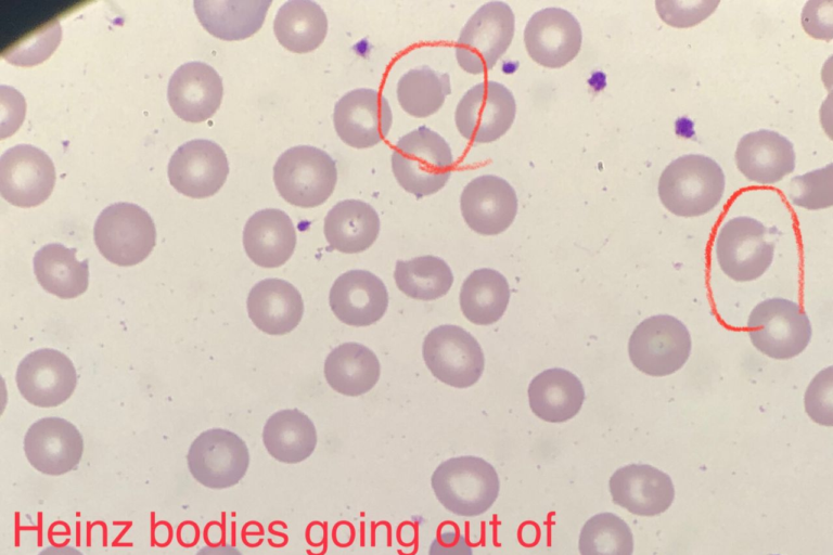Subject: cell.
<instances>
[{
  "mask_svg": "<svg viewBox=\"0 0 833 555\" xmlns=\"http://www.w3.org/2000/svg\"><path fill=\"white\" fill-rule=\"evenodd\" d=\"M658 196L664 207L679 217H699L721 201L725 175L712 158L688 154L674 159L658 180Z\"/></svg>",
  "mask_w": 833,
  "mask_h": 555,
  "instance_id": "1",
  "label": "cell"
},
{
  "mask_svg": "<svg viewBox=\"0 0 833 555\" xmlns=\"http://www.w3.org/2000/svg\"><path fill=\"white\" fill-rule=\"evenodd\" d=\"M390 162L398 184L422 198L446 185L454 160L447 141L428 127L420 126L396 142Z\"/></svg>",
  "mask_w": 833,
  "mask_h": 555,
  "instance_id": "2",
  "label": "cell"
},
{
  "mask_svg": "<svg viewBox=\"0 0 833 555\" xmlns=\"http://www.w3.org/2000/svg\"><path fill=\"white\" fill-rule=\"evenodd\" d=\"M438 501L449 512L473 517L488 511L499 494L495 467L482 457H451L437 466L431 478Z\"/></svg>",
  "mask_w": 833,
  "mask_h": 555,
  "instance_id": "3",
  "label": "cell"
},
{
  "mask_svg": "<svg viewBox=\"0 0 833 555\" xmlns=\"http://www.w3.org/2000/svg\"><path fill=\"white\" fill-rule=\"evenodd\" d=\"M273 182L289 204L312 208L325 203L337 182L334 159L311 145H297L283 152L273 166Z\"/></svg>",
  "mask_w": 833,
  "mask_h": 555,
  "instance_id": "4",
  "label": "cell"
},
{
  "mask_svg": "<svg viewBox=\"0 0 833 555\" xmlns=\"http://www.w3.org/2000/svg\"><path fill=\"white\" fill-rule=\"evenodd\" d=\"M515 31V16L509 4L490 1L469 18L457 40L456 59L466 73L490 70L510 47Z\"/></svg>",
  "mask_w": 833,
  "mask_h": 555,
  "instance_id": "5",
  "label": "cell"
},
{
  "mask_svg": "<svg viewBox=\"0 0 833 555\" xmlns=\"http://www.w3.org/2000/svg\"><path fill=\"white\" fill-rule=\"evenodd\" d=\"M93 236L105 259L121 267L143 261L156 242L151 216L132 203H115L99 215Z\"/></svg>",
  "mask_w": 833,
  "mask_h": 555,
  "instance_id": "6",
  "label": "cell"
},
{
  "mask_svg": "<svg viewBox=\"0 0 833 555\" xmlns=\"http://www.w3.org/2000/svg\"><path fill=\"white\" fill-rule=\"evenodd\" d=\"M748 336L760 352L777 360L798 356L808 346L812 330L802 307L790 299H766L752 310Z\"/></svg>",
  "mask_w": 833,
  "mask_h": 555,
  "instance_id": "7",
  "label": "cell"
},
{
  "mask_svg": "<svg viewBox=\"0 0 833 555\" xmlns=\"http://www.w3.org/2000/svg\"><path fill=\"white\" fill-rule=\"evenodd\" d=\"M692 348L687 326L677 318L657 314L637 325L628 341L632 364L642 373L667 376L680 370Z\"/></svg>",
  "mask_w": 833,
  "mask_h": 555,
  "instance_id": "8",
  "label": "cell"
},
{
  "mask_svg": "<svg viewBox=\"0 0 833 555\" xmlns=\"http://www.w3.org/2000/svg\"><path fill=\"white\" fill-rule=\"evenodd\" d=\"M715 253L722 272L735 282L761 276L770 267L774 245L767 240V229L751 217L730 219L719 229Z\"/></svg>",
  "mask_w": 833,
  "mask_h": 555,
  "instance_id": "9",
  "label": "cell"
},
{
  "mask_svg": "<svg viewBox=\"0 0 833 555\" xmlns=\"http://www.w3.org/2000/svg\"><path fill=\"white\" fill-rule=\"evenodd\" d=\"M423 358L438 380L456 387L474 385L483 374L485 360L477 340L457 325H439L423 341Z\"/></svg>",
  "mask_w": 833,
  "mask_h": 555,
  "instance_id": "10",
  "label": "cell"
},
{
  "mask_svg": "<svg viewBox=\"0 0 833 555\" xmlns=\"http://www.w3.org/2000/svg\"><path fill=\"white\" fill-rule=\"evenodd\" d=\"M516 102L502 83L486 80L469 89L459 101L454 121L460 134L475 143H490L513 125Z\"/></svg>",
  "mask_w": 833,
  "mask_h": 555,
  "instance_id": "11",
  "label": "cell"
},
{
  "mask_svg": "<svg viewBox=\"0 0 833 555\" xmlns=\"http://www.w3.org/2000/svg\"><path fill=\"white\" fill-rule=\"evenodd\" d=\"M191 475L210 489L235 486L246 474L249 453L236 434L221 428L203 431L191 443L187 455Z\"/></svg>",
  "mask_w": 833,
  "mask_h": 555,
  "instance_id": "12",
  "label": "cell"
},
{
  "mask_svg": "<svg viewBox=\"0 0 833 555\" xmlns=\"http://www.w3.org/2000/svg\"><path fill=\"white\" fill-rule=\"evenodd\" d=\"M55 168L50 157L30 144H17L0 157V194L17 207H35L51 195Z\"/></svg>",
  "mask_w": 833,
  "mask_h": 555,
  "instance_id": "13",
  "label": "cell"
},
{
  "mask_svg": "<svg viewBox=\"0 0 833 555\" xmlns=\"http://www.w3.org/2000/svg\"><path fill=\"white\" fill-rule=\"evenodd\" d=\"M392 121L388 101L374 89L351 90L334 106L335 131L344 143L355 149H369L382 142Z\"/></svg>",
  "mask_w": 833,
  "mask_h": 555,
  "instance_id": "14",
  "label": "cell"
},
{
  "mask_svg": "<svg viewBox=\"0 0 833 555\" xmlns=\"http://www.w3.org/2000/svg\"><path fill=\"white\" fill-rule=\"evenodd\" d=\"M229 164L223 150L206 139L185 142L177 149L168 164L170 184L192 198L215 195L225 184Z\"/></svg>",
  "mask_w": 833,
  "mask_h": 555,
  "instance_id": "15",
  "label": "cell"
},
{
  "mask_svg": "<svg viewBox=\"0 0 833 555\" xmlns=\"http://www.w3.org/2000/svg\"><path fill=\"white\" fill-rule=\"evenodd\" d=\"M582 31L577 18L562 8H544L534 13L524 29L528 55L547 68H560L579 53Z\"/></svg>",
  "mask_w": 833,
  "mask_h": 555,
  "instance_id": "16",
  "label": "cell"
},
{
  "mask_svg": "<svg viewBox=\"0 0 833 555\" xmlns=\"http://www.w3.org/2000/svg\"><path fill=\"white\" fill-rule=\"evenodd\" d=\"M16 384L29 403L52 408L72 396L77 374L67 356L55 349L43 348L30 352L20 362Z\"/></svg>",
  "mask_w": 833,
  "mask_h": 555,
  "instance_id": "17",
  "label": "cell"
},
{
  "mask_svg": "<svg viewBox=\"0 0 833 555\" xmlns=\"http://www.w3.org/2000/svg\"><path fill=\"white\" fill-rule=\"evenodd\" d=\"M517 196L512 185L501 177L483 175L471 180L460 196L465 223L482 235L505 231L517 214Z\"/></svg>",
  "mask_w": 833,
  "mask_h": 555,
  "instance_id": "18",
  "label": "cell"
},
{
  "mask_svg": "<svg viewBox=\"0 0 833 555\" xmlns=\"http://www.w3.org/2000/svg\"><path fill=\"white\" fill-rule=\"evenodd\" d=\"M24 451L38 472L60 476L80 462L84 439L75 425L61 417H43L35 422L24 438Z\"/></svg>",
  "mask_w": 833,
  "mask_h": 555,
  "instance_id": "19",
  "label": "cell"
},
{
  "mask_svg": "<svg viewBox=\"0 0 833 555\" xmlns=\"http://www.w3.org/2000/svg\"><path fill=\"white\" fill-rule=\"evenodd\" d=\"M222 79L208 64L189 62L171 75L167 98L174 113L184 121L209 119L221 104Z\"/></svg>",
  "mask_w": 833,
  "mask_h": 555,
  "instance_id": "20",
  "label": "cell"
},
{
  "mask_svg": "<svg viewBox=\"0 0 833 555\" xmlns=\"http://www.w3.org/2000/svg\"><path fill=\"white\" fill-rule=\"evenodd\" d=\"M613 502L639 516H655L671 505L675 488L671 478L648 464H629L610 478Z\"/></svg>",
  "mask_w": 833,
  "mask_h": 555,
  "instance_id": "21",
  "label": "cell"
},
{
  "mask_svg": "<svg viewBox=\"0 0 833 555\" xmlns=\"http://www.w3.org/2000/svg\"><path fill=\"white\" fill-rule=\"evenodd\" d=\"M330 308L339 321L351 326H368L386 312L388 293L380 278L367 270H350L339 275L329 295Z\"/></svg>",
  "mask_w": 833,
  "mask_h": 555,
  "instance_id": "22",
  "label": "cell"
},
{
  "mask_svg": "<svg viewBox=\"0 0 833 555\" xmlns=\"http://www.w3.org/2000/svg\"><path fill=\"white\" fill-rule=\"evenodd\" d=\"M735 164L752 182L769 185L780 182L795 168L792 142L767 129L743 135L735 150Z\"/></svg>",
  "mask_w": 833,
  "mask_h": 555,
  "instance_id": "23",
  "label": "cell"
},
{
  "mask_svg": "<svg viewBox=\"0 0 833 555\" xmlns=\"http://www.w3.org/2000/svg\"><path fill=\"white\" fill-rule=\"evenodd\" d=\"M243 246L255 264L262 268L281 267L295 250V227L283 210H258L245 223Z\"/></svg>",
  "mask_w": 833,
  "mask_h": 555,
  "instance_id": "24",
  "label": "cell"
},
{
  "mask_svg": "<svg viewBox=\"0 0 833 555\" xmlns=\"http://www.w3.org/2000/svg\"><path fill=\"white\" fill-rule=\"evenodd\" d=\"M247 312L257 328L269 335L292 332L304 314L300 293L281 279H265L247 296Z\"/></svg>",
  "mask_w": 833,
  "mask_h": 555,
  "instance_id": "25",
  "label": "cell"
},
{
  "mask_svg": "<svg viewBox=\"0 0 833 555\" xmlns=\"http://www.w3.org/2000/svg\"><path fill=\"white\" fill-rule=\"evenodd\" d=\"M271 3V0H195L194 11L210 35L232 41L257 33Z\"/></svg>",
  "mask_w": 833,
  "mask_h": 555,
  "instance_id": "26",
  "label": "cell"
},
{
  "mask_svg": "<svg viewBox=\"0 0 833 555\" xmlns=\"http://www.w3.org/2000/svg\"><path fill=\"white\" fill-rule=\"evenodd\" d=\"M531 411L550 423L573 418L581 409L585 390L579 378L564 369H548L533 378L528 386Z\"/></svg>",
  "mask_w": 833,
  "mask_h": 555,
  "instance_id": "27",
  "label": "cell"
},
{
  "mask_svg": "<svg viewBox=\"0 0 833 555\" xmlns=\"http://www.w3.org/2000/svg\"><path fill=\"white\" fill-rule=\"evenodd\" d=\"M380 224L379 215L370 204L345 199L329 210L323 232L333 249L356 254L372 246L379 236Z\"/></svg>",
  "mask_w": 833,
  "mask_h": 555,
  "instance_id": "28",
  "label": "cell"
},
{
  "mask_svg": "<svg viewBox=\"0 0 833 555\" xmlns=\"http://www.w3.org/2000/svg\"><path fill=\"white\" fill-rule=\"evenodd\" d=\"M380 374L381 366L375 353L358 343L335 347L324 362V376L330 387L349 397L370 391Z\"/></svg>",
  "mask_w": 833,
  "mask_h": 555,
  "instance_id": "29",
  "label": "cell"
},
{
  "mask_svg": "<svg viewBox=\"0 0 833 555\" xmlns=\"http://www.w3.org/2000/svg\"><path fill=\"white\" fill-rule=\"evenodd\" d=\"M76 248L60 243L42 246L34 256V271L44 291L62 299L78 297L89 284V260L79 261Z\"/></svg>",
  "mask_w": 833,
  "mask_h": 555,
  "instance_id": "30",
  "label": "cell"
},
{
  "mask_svg": "<svg viewBox=\"0 0 833 555\" xmlns=\"http://www.w3.org/2000/svg\"><path fill=\"white\" fill-rule=\"evenodd\" d=\"M262 441L273 459L295 464L312 454L317 446V431L305 413L297 409L281 410L266 422Z\"/></svg>",
  "mask_w": 833,
  "mask_h": 555,
  "instance_id": "31",
  "label": "cell"
},
{
  "mask_svg": "<svg viewBox=\"0 0 833 555\" xmlns=\"http://www.w3.org/2000/svg\"><path fill=\"white\" fill-rule=\"evenodd\" d=\"M273 31L279 43L294 53H308L321 46L328 33L323 9L311 0H290L278 10Z\"/></svg>",
  "mask_w": 833,
  "mask_h": 555,
  "instance_id": "32",
  "label": "cell"
},
{
  "mask_svg": "<svg viewBox=\"0 0 833 555\" xmlns=\"http://www.w3.org/2000/svg\"><path fill=\"white\" fill-rule=\"evenodd\" d=\"M510 299L507 279L494 269L473 271L460 291V307L464 317L477 325L497 322L504 313Z\"/></svg>",
  "mask_w": 833,
  "mask_h": 555,
  "instance_id": "33",
  "label": "cell"
},
{
  "mask_svg": "<svg viewBox=\"0 0 833 555\" xmlns=\"http://www.w3.org/2000/svg\"><path fill=\"white\" fill-rule=\"evenodd\" d=\"M396 93L406 113L425 118L435 114L451 93L450 77L428 66L415 67L399 78Z\"/></svg>",
  "mask_w": 833,
  "mask_h": 555,
  "instance_id": "34",
  "label": "cell"
},
{
  "mask_svg": "<svg viewBox=\"0 0 833 555\" xmlns=\"http://www.w3.org/2000/svg\"><path fill=\"white\" fill-rule=\"evenodd\" d=\"M394 279L405 295L419 300H434L448 293L453 274L447 262L436 256H420L396 262Z\"/></svg>",
  "mask_w": 833,
  "mask_h": 555,
  "instance_id": "35",
  "label": "cell"
},
{
  "mask_svg": "<svg viewBox=\"0 0 833 555\" xmlns=\"http://www.w3.org/2000/svg\"><path fill=\"white\" fill-rule=\"evenodd\" d=\"M578 546L580 555H632L633 537L619 516L601 513L586 521Z\"/></svg>",
  "mask_w": 833,
  "mask_h": 555,
  "instance_id": "36",
  "label": "cell"
},
{
  "mask_svg": "<svg viewBox=\"0 0 833 555\" xmlns=\"http://www.w3.org/2000/svg\"><path fill=\"white\" fill-rule=\"evenodd\" d=\"M62 39L59 18L34 29L2 52V57L17 66H34L46 61Z\"/></svg>",
  "mask_w": 833,
  "mask_h": 555,
  "instance_id": "37",
  "label": "cell"
},
{
  "mask_svg": "<svg viewBox=\"0 0 833 555\" xmlns=\"http://www.w3.org/2000/svg\"><path fill=\"white\" fill-rule=\"evenodd\" d=\"M784 192L795 206L811 210L830 207L833 203L832 164L792 178Z\"/></svg>",
  "mask_w": 833,
  "mask_h": 555,
  "instance_id": "38",
  "label": "cell"
},
{
  "mask_svg": "<svg viewBox=\"0 0 833 555\" xmlns=\"http://www.w3.org/2000/svg\"><path fill=\"white\" fill-rule=\"evenodd\" d=\"M719 1H656L661 18L672 27H691L708 17Z\"/></svg>",
  "mask_w": 833,
  "mask_h": 555,
  "instance_id": "39",
  "label": "cell"
},
{
  "mask_svg": "<svg viewBox=\"0 0 833 555\" xmlns=\"http://www.w3.org/2000/svg\"><path fill=\"white\" fill-rule=\"evenodd\" d=\"M807 414L821 425H832V366L822 370L809 384L805 395Z\"/></svg>",
  "mask_w": 833,
  "mask_h": 555,
  "instance_id": "40",
  "label": "cell"
},
{
  "mask_svg": "<svg viewBox=\"0 0 833 555\" xmlns=\"http://www.w3.org/2000/svg\"><path fill=\"white\" fill-rule=\"evenodd\" d=\"M832 1H809L806 3L802 22L805 30L815 38H832Z\"/></svg>",
  "mask_w": 833,
  "mask_h": 555,
  "instance_id": "41",
  "label": "cell"
},
{
  "mask_svg": "<svg viewBox=\"0 0 833 555\" xmlns=\"http://www.w3.org/2000/svg\"><path fill=\"white\" fill-rule=\"evenodd\" d=\"M428 555H473V550L453 526L438 532L430 545Z\"/></svg>",
  "mask_w": 833,
  "mask_h": 555,
  "instance_id": "42",
  "label": "cell"
},
{
  "mask_svg": "<svg viewBox=\"0 0 833 555\" xmlns=\"http://www.w3.org/2000/svg\"><path fill=\"white\" fill-rule=\"evenodd\" d=\"M195 555H242L235 546L225 544L218 546H204Z\"/></svg>",
  "mask_w": 833,
  "mask_h": 555,
  "instance_id": "43",
  "label": "cell"
},
{
  "mask_svg": "<svg viewBox=\"0 0 833 555\" xmlns=\"http://www.w3.org/2000/svg\"><path fill=\"white\" fill-rule=\"evenodd\" d=\"M38 555H84L79 550L73 546H47Z\"/></svg>",
  "mask_w": 833,
  "mask_h": 555,
  "instance_id": "44",
  "label": "cell"
}]
</instances>
